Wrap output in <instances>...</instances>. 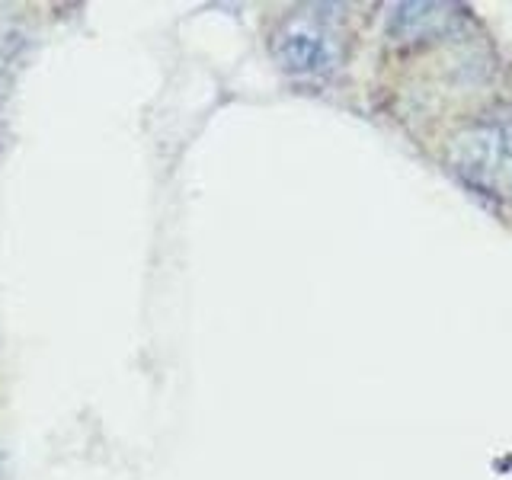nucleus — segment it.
Listing matches in <instances>:
<instances>
[{"label": "nucleus", "instance_id": "nucleus-1", "mask_svg": "<svg viewBox=\"0 0 512 480\" xmlns=\"http://www.w3.org/2000/svg\"><path fill=\"white\" fill-rule=\"evenodd\" d=\"M445 167L477 196L512 208V112H487L455 128Z\"/></svg>", "mask_w": 512, "mask_h": 480}, {"label": "nucleus", "instance_id": "nucleus-2", "mask_svg": "<svg viewBox=\"0 0 512 480\" xmlns=\"http://www.w3.org/2000/svg\"><path fill=\"white\" fill-rule=\"evenodd\" d=\"M340 7H295L269 32V55L295 80L324 84L343 64Z\"/></svg>", "mask_w": 512, "mask_h": 480}]
</instances>
